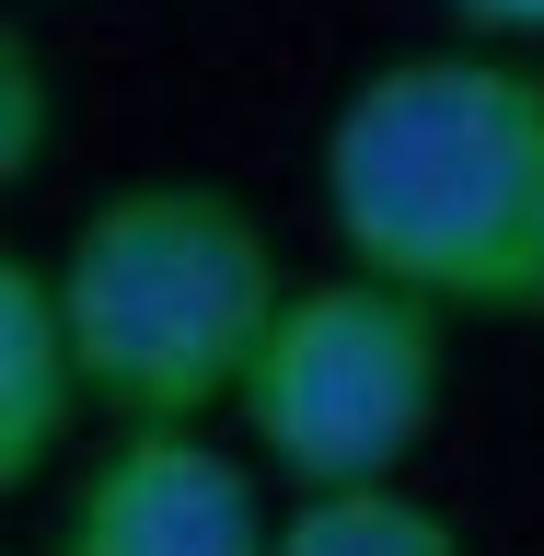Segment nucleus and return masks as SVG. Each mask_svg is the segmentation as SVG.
I'll return each instance as SVG.
<instances>
[{"instance_id":"nucleus-1","label":"nucleus","mask_w":544,"mask_h":556,"mask_svg":"<svg viewBox=\"0 0 544 556\" xmlns=\"http://www.w3.org/2000/svg\"><path fill=\"white\" fill-rule=\"evenodd\" d=\"M325 232L429 313H544V70L406 47L325 116Z\"/></svg>"},{"instance_id":"nucleus-2","label":"nucleus","mask_w":544,"mask_h":556,"mask_svg":"<svg viewBox=\"0 0 544 556\" xmlns=\"http://www.w3.org/2000/svg\"><path fill=\"white\" fill-rule=\"evenodd\" d=\"M69 382L104 429H208L232 417L243 359L290 302L267 220L208 174H139L81 208L59 267Z\"/></svg>"},{"instance_id":"nucleus-3","label":"nucleus","mask_w":544,"mask_h":556,"mask_svg":"<svg viewBox=\"0 0 544 556\" xmlns=\"http://www.w3.org/2000/svg\"><path fill=\"white\" fill-rule=\"evenodd\" d=\"M452 382V313H429L394 278H290V302L267 313V337L243 359V441L267 476L313 486H406L417 441L441 429Z\"/></svg>"},{"instance_id":"nucleus-4","label":"nucleus","mask_w":544,"mask_h":556,"mask_svg":"<svg viewBox=\"0 0 544 556\" xmlns=\"http://www.w3.org/2000/svg\"><path fill=\"white\" fill-rule=\"evenodd\" d=\"M267 486L208 429H116L59 510V556H267Z\"/></svg>"},{"instance_id":"nucleus-5","label":"nucleus","mask_w":544,"mask_h":556,"mask_svg":"<svg viewBox=\"0 0 544 556\" xmlns=\"http://www.w3.org/2000/svg\"><path fill=\"white\" fill-rule=\"evenodd\" d=\"M81 382H69V337H59V278L0 243V498H24L59 464Z\"/></svg>"},{"instance_id":"nucleus-6","label":"nucleus","mask_w":544,"mask_h":556,"mask_svg":"<svg viewBox=\"0 0 544 556\" xmlns=\"http://www.w3.org/2000/svg\"><path fill=\"white\" fill-rule=\"evenodd\" d=\"M267 556H476V545L417 486H313V498L278 510Z\"/></svg>"},{"instance_id":"nucleus-7","label":"nucleus","mask_w":544,"mask_h":556,"mask_svg":"<svg viewBox=\"0 0 544 556\" xmlns=\"http://www.w3.org/2000/svg\"><path fill=\"white\" fill-rule=\"evenodd\" d=\"M59 139V70L24 24H0V186H24Z\"/></svg>"},{"instance_id":"nucleus-8","label":"nucleus","mask_w":544,"mask_h":556,"mask_svg":"<svg viewBox=\"0 0 544 556\" xmlns=\"http://www.w3.org/2000/svg\"><path fill=\"white\" fill-rule=\"evenodd\" d=\"M476 47H544V0H441Z\"/></svg>"}]
</instances>
